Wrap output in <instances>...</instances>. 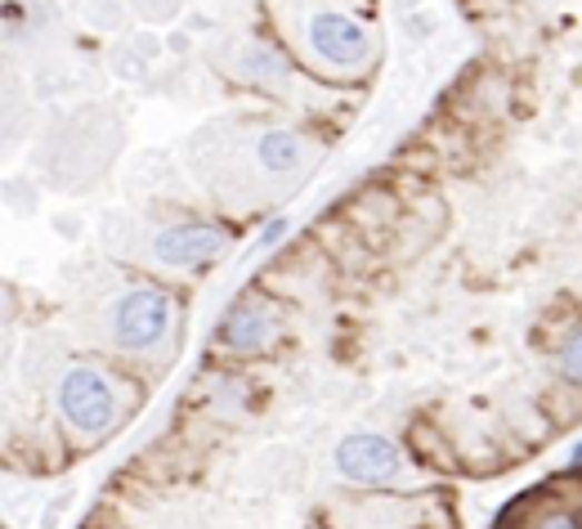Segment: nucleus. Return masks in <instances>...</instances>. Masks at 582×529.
Here are the masks:
<instances>
[{"label": "nucleus", "mask_w": 582, "mask_h": 529, "mask_svg": "<svg viewBox=\"0 0 582 529\" xmlns=\"http://www.w3.org/2000/svg\"><path fill=\"white\" fill-rule=\"evenodd\" d=\"M55 404H59V418L63 427L77 435V440H103L112 427H117V413H121V386L108 369L99 364H72L63 369L59 386H55Z\"/></svg>", "instance_id": "nucleus-1"}, {"label": "nucleus", "mask_w": 582, "mask_h": 529, "mask_svg": "<svg viewBox=\"0 0 582 529\" xmlns=\"http://www.w3.org/2000/svg\"><path fill=\"white\" fill-rule=\"evenodd\" d=\"M112 345L121 355H152L157 345H166L170 327H175V296L152 287V283H135L112 301Z\"/></svg>", "instance_id": "nucleus-2"}, {"label": "nucleus", "mask_w": 582, "mask_h": 529, "mask_svg": "<svg viewBox=\"0 0 582 529\" xmlns=\"http://www.w3.org/2000/svg\"><path fill=\"white\" fill-rule=\"evenodd\" d=\"M278 336H283V314H278V305L265 292L234 296V305L225 310L220 332H216L220 350H225V355H234V360H265V355H274Z\"/></svg>", "instance_id": "nucleus-3"}, {"label": "nucleus", "mask_w": 582, "mask_h": 529, "mask_svg": "<svg viewBox=\"0 0 582 529\" xmlns=\"http://www.w3.org/2000/svg\"><path fill=\"white\" fill-rule=\"evenodd\" d=\"M305 41H309L314 59H323L332 72H358V68L372 63V32L354 14H341V10L309 14Z\"/></svg>", "instance_id": "nucleus-4"}, {"label": "nucleus", "mask_w": 582, "mask_h": 529, "mask_svg": "<svg viewBox=\"0 0 582 529\" xmlns=\"http://www.w3.org/2000/svg\"><path fill=\"white\" fill-rule=\"evenodd\" d=\"M229 247V234L211 221H175L152 234V261L166 270H203L220 261Z\"/></svg>", "instance_id": "nucleus-5"}, {"label": "nucleus", "mask_w": 582, "mask_h": 529, "mask_svg": "<svg viewBox=\"0 0 582 529\" xmlns=\"http://www.w3.org/2000/svg\"><path fill=\"white\" fill-rule=\"evenodd\" d=\"M336 471L349 484H391L404 471V453L376 431H354L336 444Z\"/></svg>", "instance_id": "nucleus-6"}, {"label": "nucleus", "mask_w": 582, "mask_h": 529, "mask_svg": "<svg viewBox=\"0 0 582 529\" xmlns=\"http://www.w3.org/2000/svg\"><path fill=\"white\" fill-rule=\"evenodd\" d=\"M256 157H260V166H265L269 175H292V170H300V161H305V144H300L296 130L274 126V130H265V135L256 139Z\"/></svg>", "instance_id": "nucleus-7"}, {"label": "nucleus", "mask_w": 582, "mask_h": 529, "mask_svg": "<svg viewBox=\"0 0 582 529\" xmlns=\"http://www.w3.org/2000/svg\"><path fill=\"white\" fill-rule=\"evenodd\" d=\"M551 360H555V373L582 391V319H569L555 336V350H551Z\"/></svg>", "instance_id": "nucleus-8"}, {"label": "nucleus", "mask_w": 582, "mask_h": 529, "mask_svg": "<svg viewBox=\"0 0 582 529\" xmlns=\"http://www.w3.org/2000/svg\"><path fill=\"white\" fill-rule=\"evenodd\" d=\"M524 529H582V516L573 507H542Z\"/></svg>", "instance_id": "nucleus-9"}, {"label": "nucleus", "mask_w": 582, "mask_h": 529, "mask_svg": "<svg viewBox=\"0 0 582 529\" xmlns=\"http://www.w3.org/2000/svg\"><path fill=\"white\" fill-rule=\"evenodd\" d=\"M287 234H292V221H287V216H274V221L260 229L256 247H260V252H274V247H283V238H287Z\"/></svg>", "instance_id": "nucleus-10"}, {"label": "nucleus", "mask_w": 582, "mask_h": 529, "mask_svg": "<svg viewBox=\"0 0 582 529\" xmlns=\"http://www.w3.org/2000/svg\"><path fill=\"white\" fill-rule=\"evenodd\" d=\"M569 471H573V476H582V440L569 449Z\"/></svg>", "instance_id": "nucleus-11"}]
</instances>
